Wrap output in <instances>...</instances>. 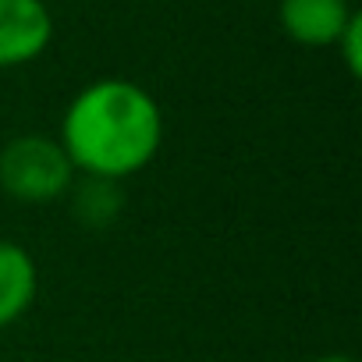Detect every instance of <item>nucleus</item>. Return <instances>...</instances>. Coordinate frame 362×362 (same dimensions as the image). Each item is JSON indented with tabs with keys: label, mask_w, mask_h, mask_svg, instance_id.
<instances>
[{
	"label": "nucleus",
	"mask_w": 362,
	"mask_h": 362,
	"mask_svg": "<svg viewBox=\"0 0 362 362\" xmlns=\"http://www.w3.org/2000/svg\"><path fill=\"white\" fill-rule=\"evenodd\" d=\"M75 174L124 181L146 170L163 146V110L132 78H96L71 96L57 132Z\"/></svg>",
	"instance_id": "obj_1"
},
{
	"label": "nucleus",
	"mask_w": 362,
	"mask_h": 362,
	"mask_svg": "<svg viewBox=\"0 0 362 362\" xmlns=\"http://www.w3.org/2000/svg\"><path fill=\"white\" fill-rule=\"evenodd\" d=\"M75 177L78 174L61 142L43 132H25L0 146V189L15 203L43 206L64 199Z\"/></svg>",
	"instance_id": "obj_2"
},
{
	"label": "nucleus",
	"mask_w": 362,
	"mask_h": 362,
	"mask_svg": "<svg viewBox=\"0 0 362 362\" xmlns=\"http://www.w3.org/2000/svg\"><path fill=\"white\" fill-rule=\"evenodd\" d=\"M54 43L47 0H0V71L40 61Z\"/></svg>",
	"instance_id": "obj_3"
},
{
	"label": "nucleus",
	"mask_w": 362,
	"mask_h": 362,
	"mask_svg": "<svg viewBox=\"0 0 362 362\" xmlns=\"http://www.w3.org/2000/svg\"><path fill=\"white\" fill-rule=\"evenodd\" d=\"M351 18L355 8L348 0H281L277 4V22L284 36L309 50L334 47Z\"/></svg>",
	"instance_id": "obj_4"
},
{
	"label": "nucleus",
	"mask_w": 362,
	"mask_h": 362,
	"mask_svg": "<svg viewBox=\"0 0 362 362\" xmlns=\"http://www.w3.org/2000/svg\"><path fill=\"white\" fill-rule=\"evenodd\" d=\"M40 270L25 245L0 238V330L15 327L36 302Z\"/></svg>",
	"instance_id": "obj_5"
},
{
	"label": "nucleus",
	"mask_w": 362,
	"mask_h": 362,
	"mask_svg": "<svg viewBox=\"0 0 362 362\" xmlns=\"http://www.w3.org/2000/svg\"><path fill=\"white\" fill-rule=\"evenodd\" d=\"M82 181L68 189V199H71V214L82 228H93V231H103L110 228L121 210H124V192H121V181H107V177H86L78 174Z\"/></svg>",
	"instance_id": "obj_6"
},
{
	"label": "nucleus",
	"mask_w": 362,
	"mask_h": 362,
	"mask_svg": "<svg viewBox=\"0 0 362 362\" xmlns=\"http://www.w3.org/2000/svg\"><path fill=\"white\" fill-rule=\"evenodd\" d=\"M334 50L341 54V61H344L348 75L355 78V75L362 71V15H358V11H355V18L344 25V33L337 36Z\"/></svg>",
	"instance_id": "obj_7"
},
{
	"label": "nucleus",
	"mask_w": 362,
	"mask_h": 362,
	"mask_svg": "<svg viewBox=\"0 0 362 362\" xmlns=\"http://www.w3.org/2000/svg\"><path fill=\"white\" fill-rule=\"evenodd\" d=\"M313 362H355L351 355H320V358H313Z\"/></svg>",
	"instance_id": "obj_8"
}]
</instances>
